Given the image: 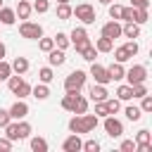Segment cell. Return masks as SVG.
I'll list each match as a JSON object with an SVG mask.
<instances>
[{"mask_svg":"<svg viewBox=\"0 0 152 152\" xmlns=\"http://www.w3.org/2000/svg\"><path fill=\"white\" fill-rule=\"evenodd\" d=\"M71 17H76L83 26L95 24V7L90 2H78L76 7H71Z\"/></svg>","mask_w":152,"mask_h":152,"instance_id":"obj_1","label":"cell"},{"mask_svg":"<svg viewBox=\"0 0 152 152\" xmlns=\"http://www.w3.org/2000/svg\"><path fill=\"white\" fill-rule=\"evenodd\" d=\"M86 78H88L86 71H81V69L71 71V74L64 78V90H66V93H81V88L86 86Z\"/></svg>","mask_w":152,"mask_h":152,"instance_id":"obj_2","label":"cell"},{"mask_svg":"<svg viewBox=\"0 0 152 152\" xmlns=\"http://www.w3.org/2000/svg\"><path fill=\"white\" fill-rule=\"evenodd\" d=\"M19 33H21V38L38 40V38L43 36V26H40V24H36V21H28V19H24V21L19 24Z\"/></svg>","mask_w":152,"mask_h":152,"instance_id":"obj_3","label":"cell"},{"mask_svg":"<svg viewBox=\"0 0 152 152\" xmlns=\"http://www.w3.org/2000/svg\"><path fill=\"white\" fill-rule=\"evenodd\" d=\"M124 78L128 81V86L145 83V81H147V66H142V64H133V66L124 74Z\"/></svg>","mask_w":152,"mask_h":152,"instance_id":"obj_4","label":"cell"},{"mask_svg":"<svg viewBox=\"0 0 152 152\" xmlns=\"http://www.w3.org/2000/svg\"><path fill=\"white\" fill-rule=\"evenodd\" d=\"M102 126H104V131H107L109 138H121V135H124V124H121L114 114H107L104 121H102Z\"/></svg>","mask_w":152,"mask_h":152,"instance_id":"obj_5","label":"cell"},{"mask_svg":"<svg viewBox=\"0 0 152 152\" xmlns=\"http://www.w3.org/2000/svg\"><path fill=\"white\" fill-rule=\"evenodd\" d=\"M90 76L95 78V83H102V86L112 83V76H109L107 66H102V64H97V62H93V64H90Z\"/></svg>","mask_w":152,"mask_h":152,"instance_id":"obj_6","label":"cell"},{"mask_svg":"<svg viewBox=\"0 0 152 152\" xmlns=\"http://www.w3.org/2000/svg\"><path fill=\"white\" fill-rule=\"evenodd\" d=\"M7 112H10V116H12L14 121H19V119H26V116H28V104H26L24 100H17Z\"/></svg>","mask_w":152,"mask_h":152,"instance_id":"obj_7","label":"cell"},{"mask_svg":"<svg viewBox=\"0 0 152 152\" xmlns=\"http://www.w3.org/2000/svg\"><path fill=\"white\" fill-rule=\"evenodd\" d=\"M102 36H104V38H112V40H116V38L121 36V24H119V19L107 21V24L102 26Z\"/></svg>","mask_w":152,"mask_h":152,"instance_id":"obj_8","label":"cell"},{"mask_svg":"<svg viewBox=\"0 0 152 152\" xmlns=\"http://www.w3.org/2000/svg\"><path fill=\"white\" fill-rule=\"evenodd\" d=\"M88 95H90V100H93V102H104V100L109 97V90H107V86H102V83H95V86H90Z\"/></svg>","mask_w":152,"mask_h":152,"instance_id":"obj_9","label":"cell"},{"mask_svg":"<svg viewBox=\"0 0 152 152\" xmlns=\"http://www.w3.org/2000/svg\"><path fill=\"white\" fill-rule=\"evenodd\" d=\"M66 62V55H64V50H59V48H52L50 52H48V64L50 66H62Z\"/></svg>","mask_w":152,"mask_h":152,"instance_id":"obj_10","label":"cell"},{"mask_svg":"<svg viewBox=\"0 0 152 152\" xmlns=\"http://www.w3.org/2000/svg\"><path fill=\"white\" fill-rule=\"evenodd\" d=\"M81 145H83V140H81L76 133H71V135L62 142V150H64V152H81Z\"/></svg>","mask_w":152,"mask_h":152,"instance_id":"obj_11","label":"cell"},{"mask_svg":"<svg viewBox=\"0 0 152 152\" xmlns=\"http://www.w3.org/2000/svg\"><path fill=\"white\" fill-rule=\"evenodd\" d=\"M69 131H71V133H76V135L88 133V128H86V124H83V116H81V114H74V116L69 119Z\"/></svg>","mask_w":152,"mask_h":152,"instance_id":"obj_12","label":"cell"},{"mask_svg":"<svg viewBox=\"0 0 152 152\" xmlns=\"http://www.w3.org/2000/svg\"><path fill=\"white\" fill-rule=\"evenodd\" d=\"M31 12H33V7H31V2H28V0H19V2H17V7H14V14H17L19 19H28V17H31Z\"/></svg>","mask_w":152,"mask_h":152,"instance_id":"obj_13","label":"cell"},{"mask_svg":"<svg viewBox=\"0 0 152 152\" xmlns=\"http://www.w3.org/2000/svg\"><path fill=\"white\" fill-rule=\"evenodd\" d=\"M28 59L26 57H14V62H12V74H19V76H24L26 71H28Z\"/></svg>","mask_w":152,"mask_h":152,"instance_id":"obj_14","label":"cell"},{"mask_svg":"<svg viewBox=\"0 0 152 152\" xmlns=\"http://www.w3.org/2000/svg\"><path fill=\"white\" fill-rule=\"evenodd\" d=\"M121 36H126V38H138V36H140V26H138L135 21H126V24L121 26Z\"/></svg>","mask_w":152,"mask_h":152,"instance_id":"obj_15","label":"cell"},{"mask_svg":"<svg viewBox=\"0 0 152 152\" xmlns=\"http://www.w3.org/2000/svg\"><path fill=\"white\" fill-rule=\"evenodd\" d=\"M95 50H97V52H112V50H114V40L100 36V38L95 40Z\"/></svg>","mask_w":152,"mask_h":152,"instance_id":"obj_16","label":"cell"},{"mask_svg":"<svg viewBox=\"0 0 152 152\" xmlns=\"http://www.w3.org/2000/svg\"><path fill=\"white\" fill-rule=\"evenodd\" d=\"M107 71H109L112 81H121V78H124V74H126V69H124V64H121V62L109 64V66H107Z\"/></svg>","mask_w":152,"mask_h":152,"instance_id":"obj_17","label":"cell"},{"mask_svg":"<svg viewBox=\"0 0 152 152\" xmlns=\"http://www.w3.org/2000/svg\"><path fill=\"white\" fill-rule=\"evenodd\" d=\"M12 93H14V95H17L19 100H24V97H28V95H31V86H28V83H26V81L21 78V81H19V83H17L14 88H12Z\"/></svg>","mask_w":152,"mask_h":152,"instance_id":"obj_18","label":"cell"},{"mask_svg":"<svg viewBox=\"0 0 152 152\" xmlns=\"http://www.w3.org/2000/svg\"><path fill=\"white\" fill-rule=\"evenodd\" d=\"M31 95H33L36 100H48V97H50V88H48V83H38V86H33V88H31Z\"/></svg>","mask_w":152,"mask_h":152,"instance_id":"obj_19","label":"cell"},{"mask_svg":"<svg viewBox=\"0 0 152 152\" xmlns=\"http://www.w3.org/2000/svg\"><path fill=\"white\" fill-rule=\"evenodd\" d=\"M17 21V14H14V10H10V7H0V24H5V26H12Z\"/></svg>","mask_w":152,"mask_h":152,"instance_id":"obj_20","label":"cell"},{"mask_svg":"<svg viewBox=\"0 0 152 152\" xmlns=\"http://www.w3.org/2000/svg\"><path fill=\"white\" fill-rule=\"evenodd\" d=\"M116 100H121V102H128V100H133V88H131L128 83L119 86V88H116Z\"/></svg>","mask_w":152,"mask_h":152,"instance_id":"obj_21","label":"cell"},{"mask_svg":"<svg viewBox=\"0 0 152 152\" xmlns=\"http://www.w3.org/2000/svg\"><path fill=\"white\" fill-rule=\"evenodd\" d=\"M52 40H55V48H59V50H66L69 45H71V40H69V33H55L52 36Z\"/></svg>","mask_w":152,"mask_h":152,"instance_id":"obj_22","label":"cell"},{"mask_svg":"<svg viewBox=\"0 0 152 152\" xmlns=\"http://www.w3.org/2000/svg\"><path fill=\"white\" fill-rule=\"evenodd\" d=\"M28 135H31V124L24 121V119H19V121H17V138L24 140V138H28Z\"/></svg>","mask_w":152,"mask_h":152,"instance_id":"obj_23","label":"cell"},{"mask_svg":"<svg viewBox=\"0 0 152 152\" xmlns=\"http://www.w3.org/2000/svg\"><path fill=\"white\" fill-rule=\"evenodd\" d=\"M57 19H59V21L71 19V7H69V2H57Z\"/></svg>","mask_w":152,"mask_h":152,"instance_id":"obj_24","label":"cell"},{"mask_svg":"<svg viewBox=\"0 0 152 152\" xmlns=\"http://www.w3.org/2000/svg\"><path fill=\"white\" fill-rule=\"evenodd\" d=\"M74 114H86L88 112V97H83V95H76V102H74V109H71Z\"/></svg>","mask_w":152,"mask_h":152,"instance_id":"obj_25","label":"cell"},{"mask_svg":"<svg viewBox=\"0 0 152 152\" xmlns=\"http://www.w3.org/2000/svg\"><path fill=\"white\" fill-rule=\"evenodd\" d=\"M124 114H126V119H128V121H140V116H142L140 107H135V104H128V107L124 109Z\"/></svg>","mask_w":152,"mask_h":152,"instance_id":"obj_26","label":"cell"},{"mask_svg":"<svg viewBox=\"0 0 152 152\" xmlns=\"http://www.w3.org/2000/svg\"><path fill=\"white\" fill-rule=\"evenodd\" d=\"M31 150H33V152H48V140L40 138V135L31 138Z\"/></svg>","mask_w":152,"mask_h":152,"instance_id":"obj_27","label":"cell"},{"mask_svg":"<svg viewBox=\"0 0 152 152\" xmlns=\"http://www.w3.org/2000/svg\"><path fill=\"white\" fill-rule=\"evenodd\" d=\"M81 116H83V124H86V128H88V133L97 128V124H100V119H97L95 114H88V112H86V114H81Z\"/></svg>","mask_w":152,"mask_h":152,"instance_id":"obj_28","label":"cell"},{"mask_svg":"<svg viewBox=\"0 0 152 152\" xmlns=\"http://www.w3.org/2000/svg\"><path fill=\"white\" fill-rule=\"evenodd\" d=\"M147 19H150V14H147V7H138V10H135V17H133V21H135L138 26H142V24H147Z\"/></svg>","mask_w":152,"mask_h":152,"instance_id":"obj_29","label":"cell"},{"mask_svg":"<svg viewBox=\"0 0 152 152\" xmlns=\"http://www.w3.org/2000/svg\"><path fill=\"white\" fill-rule=\"evenodd\" d=\"M131 57H133V55L126 50V45H121V48H116V50H114V59H116V62H121V64H124V62H128Z\"/></svg>","mask_w":152,"mask_h":152,"instance_id":"obj_30","label":"cell"},{"mask_svg":"<svg viewBox=\"0 0 152 152\" xmlns=\"http://www.w3.org/2000/svg\"><path fill=\"white\" fill-rule=\"evenodd\" d=\"M78 55H81V57H83L86 62H95V57H97V50H95V45L90 43V45H88L86 50H81Z\"/></svg>","mask_w":152,"mask_h":152,"instance_id":"obj_31","label":"cell"},{"mask_svg":"<svg viewBox=\"0 0 152 152\" xmlns=\"http://www.w3.org/2000/svg\"><path fill=\"white\" fill-rule=\"evenodd\" d=\"M38 78H40V83H50V81L55 78L52 66H43V69H38Z\"/></svg>","mask_w":152,"mask_h":152,"instance_id":"obj_32","label":"cell"},{"mask_svg":"<svg viewBox=\"0 0 152 152\" xmlns=\"http://www.w3.org/2000/svg\"><path fill=\"white\" fill-rule=\"evenodd\" d=\"M76 95H78V93H66V95L62 97V109L71 112V109H74V102H76Z\"/></svg>","mask_w":152,"mask_h":152,"instance_id":"obj_33","label":"cell"},{"mask_svg":"<svg viewBox=\"0 0 152 152\" xmlns=\"http://www.w3.org/2000/svg\"><path fill=\"white\" fill-rule=\"evenodd\" d=\"M81 38H88V31H86V26H76L71 33H69V40L74 43V40H81Z\"/></svg>","mask_w":152,"mask_h":152,"instance_id":"obj_34","label":"cell"},{"mask_svg":"<svg viewBox=\"0 0 152 152\" xmlns=\"http://www.w3.org/2000/svg\"><path fill=\"white\" fill-rule=\"evenodd\" d=\"M52 48H55V40H52V38H43V36L38 38V50H40V52H50Z\"/></svg>","mask_w":152,"mask_h":152,"instance_id":"obj_35","label":"cell"},{"mask_svg":"<svg viewBox=\"0 0 152 152\" xmlns=\"http://www.w3.org/2000/svg\"><path fill=\"white\" fill-rule=\"evenodd\" d=\"M10 76H12V64L5 62V59H0V81H7Z\"/></svg>","mask_w":152,"mask_h":152,"instance_id":"obj_36","label":"cell"},{"mask_svg":"<svg viewBox=\"0 0 152 152\" xmlns=\"http://www.w3.org/2000/svg\"><path fill=\"white\" fill-rule=\"evenodd\" d=\"M140 112H142V114H147V112H152V95H150V93L140 97Z\"/></svg>","mask_w":152,"mask_h":152,"instance_id":"obj_37","label":"cell"},{"mask_svg":"<svg viewBox=\"0 0 152 152\" xmlns=\"http://www.w3.org/2000/svg\"><path fill=\"white\" fill-rule=\"evenodd\" d=\"M104 104H107L109 114H116V112L121 109V100H116V97H107V100H104Z\"/></svg>","mask_w":152,"mask_h":152,"instance_id":"obj_38","label":"cell"},{"mask_svg":"<svg viewBox=\"0 0 152 152\" xmlns=\"http://www.w3.org/2000/svg\"><path fill=\"white\" fill-rule=\"evenodd\" d=\"M31 7H33V12H38V14H45V12L50 10V0H36Z\"/></svg>","mask_w":152,"mask_h":152,"instance_id":"obj_39","label":"cell"},{"mask_svg":"<svg viewBox=\"0 0 152 152\" xmlns=\"http://www.w3.org/2000/svg\"><path fill=\"white\" fill-rule=\"evenodd\" d=\"M133 88V100H140L142 95H147V86L145 83H135V86H131Z\"/></svg>","mask_w":152,"mask_h":152,"instance_id":"obj_40","label":"cell"},{"mask_svg":"<svg viewBox=\"0 0 152 152\" xmlns=\"http://www.w3.org/2000/svg\"><path fill=\"white\" fill-rule=\"evenodd\" d=\"M133 17H135V7H121V21H133Z\"/></svg>","mask_w":152,"mask_h":152,"instance_id":"obj_41","label":"cell"},{"mask_svg":"<svg viewBox=\"0 0 152 152\" xmlns=\"http://www.w3.org/2000/svg\"><path fill=\"white\" fill-rule=\"evenodd\" d=\"M107 114H109L107 104H104V102H95V116H97V119H104Z\"/></svg>","mask_w":152,"mask_h":152,"instance_id":"obj_42","label":"cell"},{"mask_svg":"<svg viewBox=\"0 0 152 152\" xmlns=\"http://www.w3.org/2000/svg\"><path fill=\"white\" fill-rule=\"evenodd\" d=\"M81 150H86V152H100V142L97 140H86L81 145Z\"/></svg>","mask_w":152,"mask_h":152,"instance_id":"obj_43","label":"cell"},{"mask_svg":"<svg viewBox=\"0 0 152 152\" xmlns=\"http://www.w3.org/2000/svg\"><path fill=\"white\" fill-rule=\"evenodd\" d=\"M71 45H74V50H76V52H81V50H86V48L90 45V38H81V40H74Z\"/></svg>","mask_w":152,"mask_h":152,"instance_id":"obj_44","label":"cell"},{"mask_svg":"<svg viewBox=\"0 0 152 152\" xmlns=\"http://www.w3.org/2000/svg\"><path fill=\"white\" fill-rule=\"evenodd\" d=\"M109 17H112V19H119V17H121V5H116V2L112 5V2H109Z\"/></svg>","mask_w":152,"mask_h":152,"instance_id":"obj_45","label":"cell"},{"mask_svg":"<svg viewBox=\"0 0 152 152\" xmlns=\"http://www.w3.org/2000/svg\"><path fill=\"white\" fill-rule=\"evenodd\" d=\"M119 150H121V152H135V140H124Z\"/></svg>","mask_w":152,"mask_h":152,"instance_id":"obj_46","label":"cell"},{"mask_svg":"<svg viewBox=\"0 0 152 152\" xmlns=\"http://www.w3.org/2000/svg\"><path fill=\"white\" fill-rule=\"evenodd\" d=\"M10 121H12L10 112H7V109H0V128H5V126H7Z\"/></svg>","mask_w":152,"mask_h":152,"instance_id":"obj_47","label":"cell"},{"mask_svg":"<svg viewBox=\"0 0 152 152\" xmlns=\"http://www.w3.org/2000/svg\"><path fill=\"white\" fill-rule=\"evenodd\" d=\"M124 45H126V50H128L133 57H135V55H138V50H140V45H138L135 40H128V43H124Z\"/></svg>","mask_w":152,"mask_h":152,"instance_id":"obj_48","label":"cell"},{"mask_svg":"<svg viewBox=\"0 0 152 152\" xmlns=\"http://www.w3.org/2000/svg\"><path fill=\"white\" fill-rule=\"evenodd\" d=\"M12 150V140L5 135V138H0V152H10Z\"/></svg>","mask_w":152,"mask_h":152,"instance_id":"obj_49","label":"cell"},{"mask_svg":"<svg viewBox=\"0 0 152 152\" xmlns=\"http://www.w3.org/2000/svg\"><path fill=\"white\" fill-rule=\"evenodd\" d=\"M131 7H150V0H131Z\"/></svg>","mask_w":152,"mask_h":152,"instance_id":"obj_50","label":"cell"},{"mask_svg":"<svg viewBox=\"0 0 152 152\" xmlns=\"http://www.w3.org/2000/svg\"><path fill=\"white\" fill-rule=\"evenodd\" d=\"M5 55H7V48H5V43H2V40H0V59H2V57H5Z\"/></svg>","mask_w":152,"mask_h":152,"instance_id":"obj_51","label":"cell"},{"mask_svg":"<svg viewBox=\"0 0 152 152\" xmlns=\"http://www.w3.org/2000/svg\"><path fill=\"white\" fill-rule=\"evenodd\" d=\"M97 2H100V5H109L112 0H97Z\"/></svg>","mask_w":152,"mask_h":152,"instance_id":"obj_52","label":"cell"},{"mask_svg":"<svg viewBox=\"0 0 152 152\" xmlns=\"http://www.w3.org/2000/svg\"><path fill=\"white\" fill-rule=\"evenodd\" d=\"M57 2H69V0H57Z\"/></svg>","mask_w":152,"mask_h":152,"instance_id":"obj_53","label":"cell"},{"mask_svg":"<svg viewBox=\"0 0 152 152\" xmlns=\"http://www.w3.org/2000/svg\"><path fill=\"white\" fill-rule=\"evenodd\" d=\"M0 7H2V0H0Z\"/></svg>","mask_w":152,"mask_h":152,"instance_id":"obj_54","label":"cell"}]
</instances>
